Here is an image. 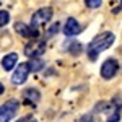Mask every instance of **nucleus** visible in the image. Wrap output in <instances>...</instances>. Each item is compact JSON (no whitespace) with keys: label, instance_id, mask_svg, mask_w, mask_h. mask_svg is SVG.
<instances>
[{"label":"nucleus","instance_id":"obj_1","mask_svg":"<svg viewBox=\"0 0 122 122\" xmlns=\"http://www.w3.org/2000/svg\"><path fill=\"white\" fill-rule=\"evenodd\" d=\"M114 39H116V36H114V33H111V31H106V33L98 34V36L88 44V49H86L90 60H96L98 56H99L103 51H106V49H109V47L112 46Z\"/></svg>","mask_w":122,"mask_h":122},{"label":"nucleus","instance_id":"obj_2","mask_svg":"<svg viewBox=\"0 0 122 122\" xmlns=\"http://www.w3.org/2000/svg\"><path fill=\"white\" fill-rule=\"evenodd\" d=\"M20 103L18 99H10L0 106V122H10L18 112Z\"/></svg>","mask_w":122,"mask_h":122},{"label":"nucleus","instance_id":"obj_3","mask_svg":"<svg viewBox=\"0 0 122 122\" xmlns=\"http://www.w3.org/2000/svg\"><path fill=\"white\" fill-rule=\"evenodd\" d=\"M52 18V8H49V7H44V8H39L38 11H34V15L31 16V28L38 29L39 26H42V25H46L49 23Z\"/></svg>","mask_w":122,"mask_h":122},{"label":"nucleus","instance_id":"obj_4","mask_svg":"<svg viewBox=\"0 0 122 122\" xmlns=\"http://www.w3.org/2000/svg\"><path fill=\"white\" fill-rule=\"evenodd\" d=\"M29 73H31V68H29L28 62L18 64V67L15 68V73L11 75V83L13 85H23L26 80H28Z\"/></svg>","mask_w":122,"mask_h":122},{"label":"nucleus","instance_id":"obj_5","mask_svg":"<svg viewBox=\"0 0 122 122\" xmlns=\"http://www.w3.org/2000/svg\"><path fill=\"white\" fill-rule=\"evenodd\" d=\"M119 72V62L116 59H106L104 64L101 65V76L104 80H111Z\"/></svg>","mask_w":122,"mask_h":122},{"label":"nucleus","instance_id":"obj_6","mask_svg":"<svg viewBox=\"0 0 122 122\" xmlns=\"http://www.w3.org/2000/svg\"><path fill=\"white\" fill-rule=\"evenodd\" d=\"M81 33V25L76 21L75 18H68L64 25V34L67 38H73V36H78Z\"/></svg>","mask_w":122,"mask_h":122},{"label":"nucleus","instance_id":"obj_7","mask_svg":"<svg viewBox=\"0 0 122 122\" xmlns=\"http://www.w3.org/2000/svg\"><path fill=\"white\" fill-rule=\"evenodd\" d=\"M15 29H16V33L21 34L23 38H33V39H36L39 36V31H38V29L31 28L29 25H25V23H21V21H18V23L15 25Z\"/></svg>","mask_w":122,"mask_h":122},{"label":"nucleus","instance_id":"obj_8","mask_svg":"<svg viewBox=\"0 0 122 122\" xmlns=\"http://www.w3.org/2000/svg\"><path fill=\"white\" fill-rule=\"evenodd\" d=\"M46 49V42L44 41H39V42H31L26 46L25 49V54L28 57H41V54L44 52Z\"/></svg>","mask_w":122,"mask_h":122},{"label":"nucleus","instance_id":"obj_9","mask_svg":"<svg viewBox=\"0 0 122 122\" xmlns=\"http://www.w3.org/2000/svg\"><path fill=\"white\" fill-rule=\"evenodd\" d=\"M16 64H18V54H16V52L7 54V56L2 59V68L7 70V72L13 70V68L16 67Z\"/></svg>","mask_w":122,"mask_h":122},{"label":"nucleus","instance_id":"obj_10","mask_svg":"<svg viewBox=\"0 0 122 122\" xmlns=\"http://www.w3.org/2000/svg\"><path fill=\"white\" fill-rule=\"evenodd\" d=\"M23 98L28 101V103H33V104H38L41 101V93H39L36 88H28L23 91Z\"/></svg>","mask_w":122,"mask_h":122},{"label":"nucleus","instance_id":"obj_11","mask_svg":"<svg viewBox=\"0 0 122 122\" xmlns=\"http://www.w3.org/2000/svg\"><path fill=\"white\" fill-rule=\"evenodd\" d=\"M28 64H29L31 72H39V70L44 68V60L41 57H31V60H29Z\"/></svg>","mask_w":122,"mask_h":122},{"label":"nucleus","instance_id":"obj_12","mask_svg":"<svg viewBox=\"0 0 122 122\" xmlns=\"http://www.w3.org/2000/svg\"><path fill=\"white\" fill-rule=\"evenodd\" d=\"M8 21H10V13L5 10H0V28L8 25Z\"/></svg>","mask_w":122,"mask_h":122},{"label":"nucleus","instance_id":"obj_13","mask_svg":"<svg viewBox=\"0 0 122 122\" xmlns=\"http://www.w3.org/2000/svg\"><path fill=\"white\" fill-rule=\"evenodd\" d=\"M85 3H86L88 8L96 10V8H99V7L103 5V0H85Z\"/></svg>","mask_w":122,"mask_h":122},{"label":"nucleus","instance_id":"obj_14","mask_svg":"<svg viewBox=\"0 0 122 122\" xmlns=\"http://www.w3.org/2000/svg\"><path fill=\"white\" fill-rule=\"evenodd\" d=\"M59 29H60V25H59V23H54V25H52V26L49 28V31L46 33L47 38H52V36H54L56 33H59Z\"/></svg>","mask_w":122,"mask_h":122},{"label":"nucleus","instance_id":"obj_15","mask_svg":"<svg viewBox=\"0 0 122 122\" xmlns=\"http://www.w3.org/2000/svg\"><path fill=\"white\" fill-rule=\"evenodd\" d=\"M81 51H83V49H81V44H78V42H73V44H70V52H72L73 56H78Z\"/></svg>","mask_w":122,"mask_h":122},{"label":"nucleus","instance_id":"obj_16","mask_svg":"<svg viewBox=\"0 0 122 122\" xmlns=\"http://www.w3.org/2000/svg\"><path fill=\"white\" fill-rule=\"evenodd\" d=\"M119 121H121V112H119V111H112V112H111V117L106 122H119Z\"/></svg>","mask_w":122,"mask_h":122},{"label":"nucleus","instance_id":"obj_17","mask_svg":"<svg viewBox=\"0 0 122 122\" xmlns=\"http://www.w3.org/2000/svg\"><path fill=\"white\" fill-rule=\"evenodd\" d=\"M16 122H38L36 119H33V117H29V116H26V117H21V119H18Z\"/></svg>","mask_w":122,"mask_h":122},{"label":"nucleus","instance_id":"obj_18","mask_svg":"<svg viewBox=\"0 0 122 122\" xmlns=\"http://www.w3.org/2000/svg\"><path fill=\"white\" fill-rule=\"evenodd\" d=\"M81 122H93L91 121V116H85L83 119H81Z\"/></svg>","mask_w":122,"mask_h":122},{"label":"nucleus","instance_id":"obj_19","mask_svg":"<svg viewBox=\"0 0 122 122\" xmlns=\"http://www.w3.org/2000/svg\"><path fill=\"white\" fill-rule=\"evenodd\" d=\"M3 91H5V86H3V85H2V83H0V94H2V93H3Z\"/></svg>","mask_w":122,"mask_h":122}]
</instances>
